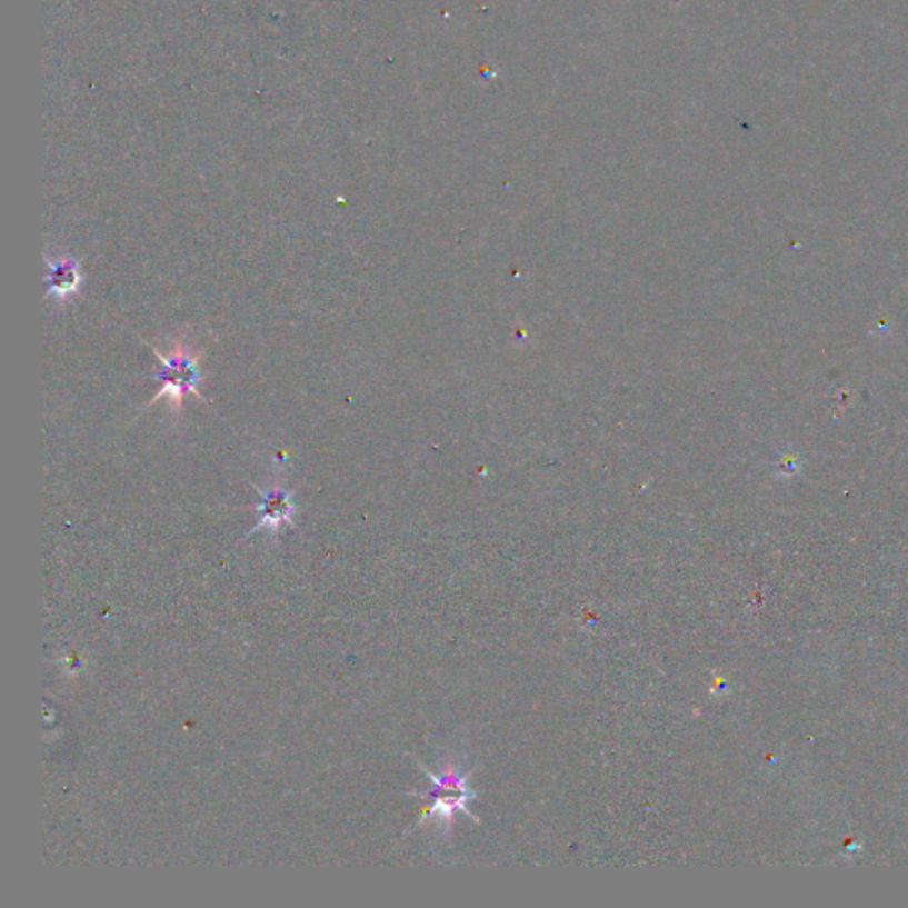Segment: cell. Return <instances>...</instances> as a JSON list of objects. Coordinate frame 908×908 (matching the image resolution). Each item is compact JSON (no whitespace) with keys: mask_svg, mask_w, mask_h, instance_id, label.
<instances>
[{"mask_svg":"<svg viewBox=\"0 0 908 908\" xmlns=\"http://www.w3.org/2000/svg\"><path fill=\"white\" fill-rule=\"evenodd\" d=\"M433 788L426 794V797L433 799L431 812L442 818H451L455 811H466V800L472 797L467 790L463 777L457 774H446L442 777L431 776Z\"/></svg>","mask_w":908,"mask_h":908,"instance_id":"obj_3","label":"cell"},{"mask_svg":"<svg viewBox=\"0 0 908 908\" xmlns=\"http://www.w3.org/2000/svg\"><path fill=\"white\" fill-rule=\"evenodd\" d=\"M44 263H47V297L56 303H64L71 297L79 295L80 286H82V270H80V261L77 256L44 255Z\"/></svg>","mask_w":908,"mask_h":908,"instance_id":"obj_2","label":"cell"},{"mask_svg":"<svg viewBox=\"0 0 908 908\" xmlns=\"http://www.w3.org/2000/svg\"><path fill=\"white\" fill-rule=\"evenodd\" d=\"M258 493L261 497V502L256 508L261 513L258 529L259 527H267V529L276 531L282 523L291 522V517H293L297 508H295L291 493L288 490L282 487H273L268 492L258 490Z\"/></svg>","mask_w":908,"mask_h":908,"instance_id":"obj_4","label":"cell"},{"mask_svg":"<svg viewBox=\"0 0 908 908\" xmlns=\"http://www.w3.org/2000/svg\"><path fill=\"white\" fill-rule=\"evenodd\" d=\"M153 351L154 356L162 360V368L153 377L154 380L162 382V389L150 401V407L154 401L167 398L169 409L172 412H180L187 392H192L202 400L198 391V383L202 380L201 371L198 369V357L192 356L189 348L181 342H176L174 353L171 357H163L160 351H157V348H153Z\"/></svg>","mask_w":908,"mask_h":908,"instance_id":"obj_1","label":"cell"}]
</instances>
